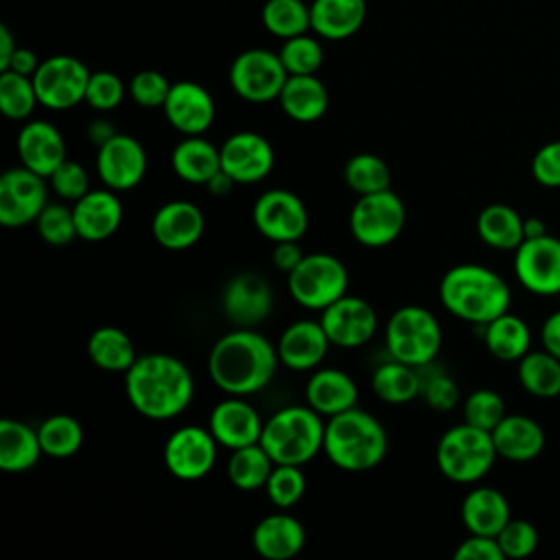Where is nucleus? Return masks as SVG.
<instances>
[{
  "label": "nucleus",
  "instance_id": "f257e3e1",
  "mask_svg": "<svg viewBox=\"0 0 560 560\" xmlns=\"http://www.w3.org/2000/svg\"><path fill=\"white\" fill-rule=\"evenodd\" d=\"M280 363L278 348L252 328H236L217 339L208 357L212 383L230 396H249L269 385Z\"/></svg>",
  "mask_w": 560,
  "mask_h": 560
},
{
  "label": "nucleus",
  "instance_id": "f03ea898",
  "mask_svg": "<svg viewBox=\"0 0 560 560\" xmlns=\"http://www.w3.org/2000/svg\"><path fill=\"white\" fill-rule=\"evenodd\" d=\"M125 392L140 416L149 420H168L190 405L195 381L179 359L164 352H151L138 357L125 372Z\"/></svg>",
  "mask_w": 560,
  "mask_h": 560
},
{
  "label": "nucleus",
  "instance_id": "7ed1b4c3",
  "mask_svg": "<svg viewBox=\"0 0 560 560\" xmlns=\"http://www.w3.org/2000/svg\"><path fill=\"white\" fill-rule=\"evenodd\" d=\"M510 298L508 282L483 265H455L440 280L442 306L457 319L475 326H483L508 313Z\"/></svg>",
  "mask_w": 560,
  "mask_h": 560
},
{
  "label": "nucleus",
  "instance_id": "20e7f679",
  "mask_svg": "<svg viewBox=\"0 0 560 560\" xmlns=\"http://www.w3.org/2000/svg\"><path fill=\"white\" fill-rule=\"evenodd\" d=\"M322 451L337 468L363 472L378 466L387 455V431L372 413L352 407L330 416Z\"/></svg>",
  "mask_w": 560,
  "mask_h": 560
},
{
  "label": "nucleus",
  "instance_id": "39448f33",
  "mask_svg": "<svg viewBox=\"0 0 560 560\" xmlns=\"http://www.w3.org/2000/svg\"><path fill=\"white\" fill-rule=\"evenodd\" d=\"M322 413L308 405H289L265 420L260 444L276 464L302 466L324 448Z\"/></svg>",
  "mask_w": 560,
  "mask_h": 560
},
{
  "label": "nucleus",
  "instance_id": "423d86ee",
  "mask_svg": "<svg viewBox=\"0 0 560 560\" xmlns=\"http://www.w3.org/2000/svg\"><path fill=\"white\" fill-rule=\"evenodd\" d=\"M492 433L468 422L451 427L438 442L440 472L455 483H475L486 477L497 459Z\"/></svg>",
  "mask_w": 560,
  "mask_h": 560
},
{
  "label": "nucleus",
  "instance_id": "0eeeda50",
  "mask_svg": "<svg viewBox=\"0 0 560 560\" xmlns=\"http://www.w3.org/2000/svg\"><path fill=\"white\" fill-rule=\"evenodd\" d=\"M385 346L389 357L422 368L435 361L442 348V326L438 317L416 304L400 306L385 326Z\"/></svg>",
  "mask_w": 560,
  "mask_h": 560
},
{
  "label": "nucleus",
  "instance_id": "6e6552de",
  "mask_svg": "<svg viewBox=\"0 0 560 560\" xmlns=\"http://www.w3.org/2000/svg\"><path fill=\"white\" fill-rule=\"evenodd\" d=\"M291 298L311 311H324L348 293V269L332 254H304L287 273Z\"/></svg>",
  "mask_w": 560,
  "mask_h": 560
},
{
  "label": "nucleus",
  "instance_id": "1a4fd4ad",
  "mask_svg": "<svg viewBox=\"0 0 560 560\" xmlns=\"http://www.w3.org/2000/svg\"><path fill=\"white\" fill-rule=\"evenodd\" d=\"M407 210L402 199L392 190L359 195L350 210V232L363 247H385L394 243L405 228Z\"/></svg>",
  "mask_w": 560,
  "mask_h": 560
},
{
  "label": "nucleus",
  "instance_id": "9d476101",
  "mask_svg": "<svg viewBox=\"0 0 560 560\" xmlns=\"http://www.w3.org/2000/svg\"><path fill=\"white\" fill-rule=\"evenodd\" d=\"M289 79V72L278 52L249 48L234 57L230 66L232 90L249 103L276 101Z\"/></svg>",
  "mask_w": 560,
  "mask_h": 560
},
{
  "label": "nucleus",
  "instance_id": "9b49d317",
  "mask_svg": "<svg viewBox=\"0 0 560 560\" xmlns=\"http://www.w3.org/2000/svg\"><path fill=\"white\" fill-rule=\"evenodd\" d=\"M90 74L92 72L88 66L77 57L55 55L44 59L33 74L39 105L52 112H63L79 105L85 101Z\"/></svg>",
  "mask_w": 560,
  "mask_h": 560
},
{
  "label": "nucleus",
  "instance_id": "f8f14e48",
  "mask_svg": "<svg viewBox=\"0 0 560 560\" xmlns=\"http://www.w3.org/2000/svg\"><path fill=\"white\" fill-rule=\"evenodd\" d=\"M219 442L203 427H179L164 444V466L182 481L203 479L217 464Z\"/></svg>",
  "mask_w": 560,
  "mask_h": 560
},
{
  "label": "nucleus",
  "instance_id": "ddd939ff",
  "mask_svg": "<svg viewBox=\"0 0 560 560\" xmlns=\"http://www.w3.org/2000/svg\"><path fill=\"white\" fill-rule=\"evenodd\" d=\"M254 228L269 241H300L308 228V212L302 199L284 188L262 192L252 208Z\"/></svg>",
  "mask_w": 560,
  "mask_h": 560
},
{
  "label": "nucleus",
  "instance_id": "4468645a",
  "mask_svg": "<svg viewBox=\"0 0 560 560\" xmlns=\"http://www.w3.org/2000/svg\"><path fill=\"white\" fill-rule=\"evenodd\" d=\"M514 273L529 293H560V238L549 234L525 238L514 249Z\"/></svg>",
  "mask_w": 560,
  "mask_h": 560
},
{
  "label": "nucleus",
  "instance_id": "2eb2a0df",
  "mask_svg": "<svg viewBox=\"0 0 560 560\" xmlns=\"http://www.w3.org/2000/svg\"><path fill=\"white\" fill-rule=\"evenodd\" d=\"M46 177L26 166H13L0 177V223L4 228H22L33 223L44 210Z\"/></svg>",
  "mask_w": 560,
  "mask_h": 560
},
{
  "label": "nucleus",
  "instance_id": "dca6fc26",
  "mask_svg": "<svg viewBox=\"0 0 560 560\" xmlns=\"http://www.w3.org/2000/svg\"><path fill=\"white\" fill-rule=\"evenodd\" d=\"M319 324L332 346L359 348L374 337L378 317L372 304H368L363 298L346 293L322 311Z\"/></svg>",
  "mask_w": 560,
  "mask_h": 560
},
{
  "label": "nucleus",
  "instance_id": "f3484780",
  "mask_svg": "<svg viewBox=\"0 0 560 560\" xmlns=\"http://www.w3.org/2000/svg\"><path fill=\"white\" fill-rule=\"evenodd\" d=\"M221 308L234 326L254 328L269 317L273 308V291L260 273L241 271L225 284Z\"/></svg>",
  "mask_w": 560,
  "mask_h": 560
},
{
  "label": "nucleus",
  "instance_id": "a211bd4d",
  "mask_svg": "<svg viewBox=\"0 0 560 560\" xmlns=\"http://www.w3.org/2000/svg\"><path fill=\"white\" fill-rule=\"evenodd\" d=\"M96 173L101 182L116 190L136 188L147 173V153L140 140L127 133H116L96 151Z\"/></svg>",
  "mask_w": 560,
  "mask_h": 560
},
{
  "label": "nucleus",
  "instance_id": "6ab92c4d",
  "mask_svg": "<svg viewBox=\"0 0 560 560\" xmlns=\"http://www.w3.org/2000/svg\"><path fill=\"white\" fill-rule=\"evenodd\" d=\"M221 168L236 184L262 182L273 168V149L256 131H236L221 147Z\"/></svg>",
  "mask_w": 560,
  "mask_h": 560
},
{
  "label": "nucleus",
  "instance_id": "aec40b11",
  "mask_svg": "<svg viewBox=\"0 0 560 560\" xmlns=\"http://www.w3.org/2000/svg\"><path fill=\"white\" fill-rule=\"evenodd\" d=\"M164 116L173 129L184 136H201L214 122V98L195 81H177L164 103Z\"/></svg>",
  "mask_w": 560,
  "mask_h": 560
},
{
  "label": "nucleus",
  "instance_id": "412c9836",
  "mask_svg": "<svg viewBox=\"0 0 560 560\" xmlns=\"http://www.w3.org/2000/svg\"><path fill=\"white\" fill-rule=\"evenodd\" d=\"M203 225L206 219L197 203L175 199L158 208L151 221V234L164 249L182 252L201 238Z\"/></svg>",
  "mask_w": 560,
  "mask_h": 560
},
{
  "label": "nucleus",
  "instance_id": "4be33fe9",
  "mask_svg": "<svg viewBox=\"0 0 560 560\" xmlns=\"http://www.w3.org/2000/svg\"><path fill=\"white\" fill-rule=\"evenodd\" d=\"M262 424L265 422L249 402H245L241 396H232L214 405V409L210 411L208 429L219 446L234 451L258 442Z\"/></svg>",
  "mask_w": 560,
  "mask_h": 560
},
{
  "label": "nucleus",
  "instance_id": "5701e85b",
  "mask_svg": "<svg viewBox=\"0 0 560 560\" xmlns=\"http://www.w3.org/2000/svg\"><path fill=\"white\" fill-rule=\"evenodd\" d=\"M328 346L330 339L319 322L298 319L284 328L276 348L284 368L293 372H308L322 363Z\"/></svg>",
  "mask_w": 560,
  "mask_h": 560
},
{
  "label": "nucleus",
  "instance_id": "b1692460",
  "mask_svg": "<svg viewBox=\"0 0 560 560\" xmlns=\"http://www.w3.org/2000/svg\"><path fill=\"white\" fill-rule=\"evenodd\" d=\"M18 155L22 166L42 177H50L66 160V142L52 122L28 120L18 133Z\"/></svg>",
  "mask_w": 560,
  "mask_h": 560
},
{
  "label": "nucleus",
  "instance_id": "393cba45",
  "mask_svg": "<svg viewBox=\"0 0 560 560\" xmlns=\"http://www.w3.org/2000/svg\"><path fill=\"white\" fill-rule=\"evenodd\" d=\"M72 214L79 238L105 241L122 223V201L112 188L90 190L79 201H74Z\"/></svg>",
  "mask_w": 560,
  "mask_h": 560
},
{
  "label": "nucleus",
  "instance_id": "a878e982",
  "mask_svg": "<svg viewBox=\"0 0 560 560\" xmlns=\"http://www.w3.org/2000/svg\"><path fill=\"white\" fill-rule=\"evenodd\" d=\"M306 532L302 523L284 512L260 518L252 532V545L265 560H289L302 551Z\"/></svg>",
  "mask_w": 560,
  "mask_h": 560
},
{
  "label": "nucleus",
  "instance_id": "bb28decb",
  "mask_svg": "<svg viewBox=\"0 0 560 560\" xmlns=\"http://www.w3.org/2000/svg\"><path fill=\"white\" fill-rule=\"evenodd\" d=\"M306 405L322 416H337L357 407L359 387L350 374L337 368L315 370L304 389Z\"/></svg>",
  "mask_w": 560,
  "mask_h": 560
},
{
  "label": "nucleus",
  "instance_id": "cd10ccee",
  "mask_svg": "<svg viewBox=\"0 0 560 560\" xmlns=\"http://www.w3.org/2000/svg\"><path fill=\"white\" fill-rule=\"evenodd\" d=\"M490 433L497 455L508 462H532L545 448L542 427L523 413H505Z\"/></svg>",
  "mask_w": 560,
  "mask_h": 560
},
{
  "label": "nucleus",
  "instance_id": "c85d7f7f",
  "mask_svg": "<svg viewBox=\"0 0 560 560\" xmlns=\"http://www.w3.org/2000/svg\"><path fill=\"white\" fill-rule=\"evenodd\" d=\"M510 518V503L497 488H475L462 501V523L468 534L497 538Z\"/></svg>",
  "mask_w": 560,
  "mask_h": 560
},
{
  "label": "nucleus",
  "instance_id": "c756f323",
  "mask_svg": "<svg viewBox=\"0 0 560 560\" xmlns=\"http://www.w3.org/2000/svg\"><path fill=\"white\" fill-rule=\"evenodd\" d=\"M368 15L365 0H313L311 28L324 39H346L354 35Z\"/></svg>",
  "mask_w": 560,
  "mask_h": 560
},
{
  "label": "nucleus",
  "instance_id": "7c9ffc66",
  "mask_svg": "<svg viewBox=\"0 0 560 560\" xmlns=\"http://www.w3.org/2000/svg\"><path fill=\"white\" fill-rule=\"evenodd\" d=\"M278 101L289 118L315 122L328 109V90L315 74H289Z\"/></svg>",
  "mask_w": 560,
  "mask_h": 560
},
{
  "label": "nucleus",
  "instance_id": "2f4dec72",
  "mask_svg": "<svg viewBox=\"0 0 560 560\" xmlns=\"http://www.w3.org/2000/svg\"><path fill=\"white\" fill-rule=\"evenodd\" d=\"M175 175L188 184L206 186L208 179L221 171V151L201 136H186L171 153Z\"/></svg>",
  "mask_w": 560,
  "mask_h": 560
},
{
  "label": "nucleus",
  "instance_id": "473e14b6",
  "mask_svg": "<svg viewBox=\"0 0 560 560\" xmlns=\"http://www.w3.org/2000/svg\"><path fill=\"white\" fill-rule=\"evenodd\" d=\"M42 455L44 451L35 429L13 418L0 420V468L4 472H26Z\"/></svg>",
  "mask_w": 560,
  "mask_h": 560
},
{
  "label": "nucleus",
  "instance_id": "72a5a7b5",
  "mask_svg": "<svg viewBox=\"0 0 560 560\" xmlns=\"http://www.w3.org/2000/svg\"><path fill=\"white\" fill-rule=\"evenodd\" d=\"M479 238L501 252H514L525 241V219L508 203H490L477 217Z\"/></svg>",
  "mask_w": 560,
  "mask_h": 560
},
{
  "label": "nucleus",
  "instance_id": "f704fd0d",
  "mask_svg": "<svg viewBox=\"0 0 560 560\" xmlns=\"http://www.w3.org/2000/svg\"><path fill=\"white\" fill-rule=\"evenodd\" d=\"M481 337L488 352L501 361H518L532 350L529 326L512 313H503L492 322L483 324Z\"/></svg>",
  "mask_w": 560,
  "mask_h": 560
},
{
  "label": "nucleus",
  "instance_id": "c9c22d12",
  "mask_svg": "<svg viewBox=\"0 0 560 560\" xmlns=\"http://www.w3.org/2000/svg\"><path fill=\"white\" fill-rule=\"evenodd\" d=\"M88 357L105 372H127L136 363V348L129 335L116 326H101L88 339Z\"/></svg>",
  "mask_w": 560,
  "mask_h": 560
},
{
  "label": "nucleus",
  "instance_id": "e433bc0d",
  "mask_svg": "<svg viewBox=\"0 0 560 560\" xmlns=\"http://www.w3.org/2000/svg\"><path fill=\"white\" fill-rule=\"evenodd\" d=\"M372 392L383 402L405 405L420 396V372L418 368L389 357V361L374 368Z\"/></svg>",
  "mask_w": 560,
  "mask_h": 560
},
{
  "label": "nucleus",
  "instance_id": "4c0bfd02",
  "mask_svg": "<svg viewBox=\"0 0 560 560\" xmlns=\"http://www.w3.org/2000/svg\"><path fill=\"white\" fill-rule=\"evenodd\" d=\"M518 381L536 398L560 396V359L549 350H529L518 359Z\"/></svg>",
  "mask_w": 560,
  "mask_h": 560
},
{
  "label": "nucleus",
  "instance_id": "58836bf2",
  "mask_svg": "<svg viewBox=\"0 0 560 560\" xmlns=\"http://www.w3.org/2000/svg\"><path fill=\"white\" fill-rule=\"evenodd\" d=\"M276 462L262 448L260 442L234 448L228 459V477L234 488L252 492L265 488Z\"/></svg>",
  "mask_w": 560,
  "mask_h": 560
},
{
  "label": "nucleus",
  "instance_id": "ea45409f",
  "mask_svg": "<svg viewBox=\"0 0 560 560\" xmlns=\"http://www.w3.org/2000/svg\"><path fill=\"white\" fill-rule=\"evenodd\" d=\"M39 444L44 455L55 457V459H68L72 457L81 444H83V429L77 418L68 413H55L46 418L39 429Z\"/></svg>",
  "mask_w": 560,
  "mask_h": 560
},
{
  "label": "nucleus",
  "instance_id": "a19ab883",
  "mask_svg": "<svg viewBox=\"0 0 560 560\" xmlns=\"http://www.w3.org/2000/svg\"><path fill=\"white\" fill-rule=\"evenodd\" d=\"M260 18L262 26L280 39L302 35L311 28V7L302 0H267Z\"/></svg>",
  "mask_w": 560,
  "mask_h": 560
},
{
  "label": "nucleus",
  "instance_id": "79ce46f5",
  "mask_svg": "<svg viewBox=\"0 0 560 560\" xmlns=\"http://www.w3.org/2000/svg\"><path fill=\"white\" fill-rule=\"evenodd\" d=\"M343 182L357 195H370L387 190L392 184L389 166L374 153H357L343 166Z\"/></svg>",
  "mask_w": 560,
  "mask_h": 560
},
{
  "label": "nucleus",
  "instance_id": "37998d69",
  "mask_svg": "<svg viewBox=\"0 0 560 560\" xmlns=\"http://www.w3.org/2000/svg\"><path fill=\"white\" fill-rule=\"evenodd\" d=\"M39 105L33 77L13 70L0 72V109L11 120H24Z\"/></svg>",
  "mask_w": 560,
  "mask_h": 560
},
{
  "label": "nucleus",
  "instance_id": "c03bdc74",
  "mask_svg": "<svg viewBox=\"0 0 560 560\" xmlns=\"http://www.w3.org/2000/svg\"><path fill=\"white\" fill-rule=\"evenodd\" d=\"M278 55L289 74H315L324 61L322 44L306 33L284 39Z\"/></svg>",
  "mask_w": 560,
  "mask_h": 560
},
{
  "label": "nucleus",
  "instance_id": "a18cd8bd",
  "mask_svg": "<svg viewBox=\"0 0 560 560\" xmlns=\"http://www.w3.org/2000/svg\"><path fill=\"white\" fill-rule=\"evenodd\" d=\"M35 228L42 241L52 247L70 245L79 236L72 208H68L66 203H46L35 219Z\"/></svg>",
  "mask_w": 560,
  "mask_h": 560
},
{
  "label": "nucleus",
  "instance_id": "49530a36",
  "mask_svg": "<svg viewBox=\"0 0 560 560\" xmlns=\"http://www.w3.org/2000/svg\"><path fill=\"white\" fill-rule=\"evenodd\" d=\"M304 490H306V479L300 466H293V464H276L265 483V492L269 501L280 510L295 505L304 497Z\"/></svg>",
  "mask_w": 560,
  "mask_h": 560
},
{
  "label": "nucleus",
  "instance_id": "de8ad7c7",
  "mask_svg": "<svg viewBox=\"0 0 560 560\" xmlns=\"http://www.w3.org/2000/svg\"><path fill=\"white\" fill-rule=\"evenodd\" d=\"M420 372V396L435 411H451L459 400V389L455 381L433 363L418 368Z\"/></svg>",
  "mask_w": 560,
  "mask_h": 560
},
{
  "label": "nucleus",
  "instance_id": "09e8293b",
  "mask_svg": "<svg viewBox=\"0 0 560 560\" xmlns=\"http://www.w3.org/2000/svg\"><path fill=\"white\" fill-rule=\"evenodd\" d=\"M505 418V402L494 389H475L464 400V422L492 431Z\"/></svg>",
  "mask_w": 560,
  "mask_h": 560
},
{
  "label": "nucleus",
  "instance_id": "8fccbe9b",
  "mask_svg": "<svg viewBox=\"0 0 560 560\" xmlns=\"http://www.w3.org/2000/svg\"><path fill=\"white\" fill-rule=\"evenodd\" d=\"M125 98V83L118 74L98 70L90 74L88 90H85V103L94 107L96 112H112L116 109Z\"/></svg>",
  "mask_w": 560,
  "mask_h": 560
},
{
  "label": "nucleus",
  "instance_id": "3c124183",
  "mask_svg": "<svg viewBox=\"0 0 560 560\" xmlns=\"http://www.w3.org/2000/svg\"><path fill=\"white\" fill-rule=\"evenodd\" d=\"M499 547L505 558H527L538 547V532L525 518H510L505 527L497 534Z\"/></svg>",
  "mask_w": 560,
  "mask_h": 560
},
{
  "label": "nucleus",
  "instance_id": "603ef678",
  "mask_svg": "<svg viewBox=\"0 0 560 560\" xmlns=\"http://www.w3.org/2000/svg\"><path fill=\"white\" fill-rule=\"evenodd\" d=\"M171 85L173 83H168L162 72L140 70L129 81V94L140 107H147V109L164 107L166 96L171 92Z\"/></svg>",
  "mask_w": 560,
  "mask_h": 560
},
{
  "label": "nucleus",
  "instance_id": "864d4df0",
  "mask_svg": "<svg viewBox=\"0 0 560 560\" xmlns=\"http://www.w3.org/2000/svg\"><path fill=\"white\" fill-rule=\"evenodd\" d=\"M50 179V186L55 190V195L63 201H79L85 192H90V177H88V171L74 162V160H63L55 171L52 175L48 177Z\"/></svg>",
  "mask_w": 560,
  "mask_h": 560
},
{
  "label": "nucleus",
  "instance_id": "5fc2aeb1",
  "mask_svg": "<svg viewBox=\"0 0 560 560\" xmlns=\"http://www.w3.org/2000/svg\"><path fill=\"white\" fill-rule=\"evenodd\" d=\"M532 175L540 186L560 188V140H551L534 153Z\"/></svg>",
  "mask_w": 560,
  "mask_h": 560
},
{
  "label": "nucleus",
  "instance_id": "6e6d98bb",
  "mask_svg": "<svg viewBox=\"0 0 560 560\" xmlns=\"http://www.w3.org/2000/svg\"><path fill=\"white\" fill-rule=\"evenodd\" d=\"M455 560H503V551L499 547V540L494 536H481L470 534L459 542V547L453 553Z\"/></svg>",
  "mask_w": 560,
  "mask_h": 560
},
{
  "label": "nucleus",
  "instance_id": "4d7b16f0",
  "mask_svg": "<svg viewBox=\"0 0 560 560\" xmlns=\"http://www.w3.org/2000/svg\"><path fill=\"white\" fill-rule=\"evenodd\" d=\"M304 258L298 241H278L271 249V262L280 271H291Z\"/></svg>",
  "mask_w": 560,
  "mask_h": 560
},
{
  "label": "nucleus",
  "instance_id": "13d9d810",
  "mask_svg": "<svg viewBox=\"0 0 560 560\" xmlns=\"http://www.w3.org/2000/svg\"><path fill=\"white\" fill-rule=\"evenodd\" d=\"M540 341H542V348L549 350L553 357L560 359V311L551 313L542 328H540Z\"/></svg>",
  "mask_w": 560,
  "mask_h": 560
},
{
  "label": "nucleus",
  "instance_id": "bf43d9fd",
  "mask_svg": "<svg viewBox=\"0 0 560 560\" xmlns=\"http://www.w3.org/2000/svg\"><path fill=\"white\" fill-rule=\"evenodd\" d=\"M39 59L37 55L31 50V48H24V46H18L11 61H9V68L7 70H13L18 74H26V77H33L39 68ZM4 72V70H2Z\"/></svg>",
  "mask_w": 560,
  "mask_h": 560
},
{
  "label": "nucleus",
  "instance_id": "052dcab7",
  "mask_svg": "<svg viewBox=\"0 0 560 560\" xmlns=\"http://www.w3.org/2000/svg\"><path fill=\"white\" fill-rule=\"evenodd\" d=\"M116 133H118V131L114 129V125H112L109 120H105V118H94V120L88 125V129H85L88 140H90L96 149L103 147L107 140H112Z\"/></svg>",
  "mask_w": 560,
  "mask_h": 560
},
{
  "label": "nucleus",
  "instance_id": "680f3d73",
  "mask_svg": "<svg viewBox=\"0 0 560 560\" xmlns=\"http://www.w3.org/2000/svg\"><path fill=\"white\" fill-rule=\"evenodd\" d=\"M234 186H236V182H234L223 168L217 171V173L208 179V184H206L208 192L214 195V197H225V195H230Z\"/></svg>",
  "mask_w": 560,
  "mask_h": 560
},
{
  "label": "nucleus",
  "instance_id": "e2e57ef3",
  "mask_svg": "<svg viewBox=\"0 0 560 560\" xmlns=\"http://www.w3.org/2000/svg\"><path fill=\"white\" fill-rule=\"evenodd\" d=\"M15 48H18V44H15L13 35H11V31L2 24L0 26V72L9 68V61H11L13 52H15Z\"/></svg>",
  "mask_w": 560,
  "mask_h": 560
},
{
  "label": "nucleus",
  "instance_id": "0e129e2a",
  "mask_svg": "<svg viewBox=\"0 0 560 560\" xmlns=\"http://www.w3.org/2000/svg\"><path fill=\"white\" fill-rule=\"evenodd\" d=\"M542 234H547V230L540 219H525V238H536Z\"/></svg>",
  "mask_w": 560,
  "mask_h": 560
}]
</instances>
